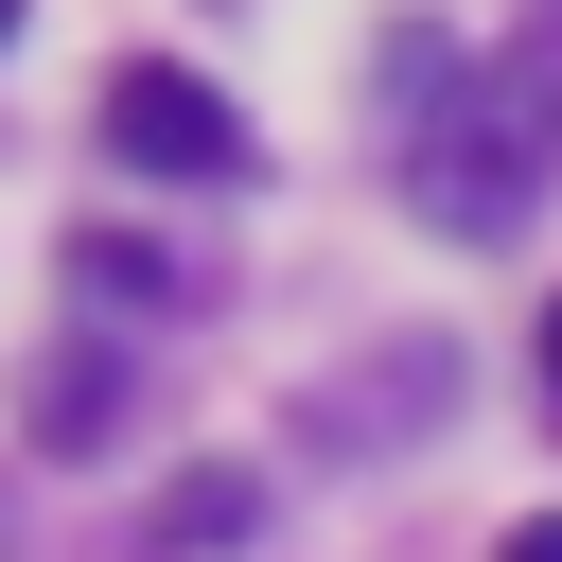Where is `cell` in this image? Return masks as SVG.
<instances>
[{"label": "cell", "mask_w": 562, "mask_h": 562, "mask_svg": "<svg viewBox=\"0 0 562 562\" xmlns=\"http://www.w3.org/2000/svg\"><path fill=\"white\" fill-rule=\"evenodd\" d=\"M263 527V474H176L158 509H140V562H211V544H246Z\"/></svg>", "instance_id": "obj_4"}, {"label": "cell", "mask_w": 562, "mask_h": 562, "mask_svg": "<svg viewBox=\"0 0 562 562\" xmlns=\"http://www.w3.org/2000/svg\"><path fill=\"white\" fill-rule=\"evenodd\" d=\"M0 35H18V0H0Z\"/></svg>", "instance_id": "obj_9"}, {"label": "cell", "mask_w": 562, "mask_h": 562, "mask_svg": "<svg viewBox=\"0 0 562 562\" xmlns=\"http://www.w3.org/2000/svg\"><path fill=\"white\" fill-rule=\"evenodd\" d=\"M105 158H123V176H246V123H228L211 70L123 53V70H105Z\"/></svg>", "instance_id": "obj_2"}, {"label": "cell", "mask_w": 562, "mask_h": 562, "mask_svg": "<svg viewBox=\"0 0 562 562\" xmlns=\"http://www.w3.org/2000/svg\"><path fill=\"white\" fill-rule=\"evenodd\" d=\"M544 158H562V70L509 53V70H439V105H422V140H404V193H422V228L492 246V228H527Z\"/></svg>", "instance_id": "obj_1"}, {"label": "cell", "mask_w": 562, "mask_h": 562, "mask_svg": "<svg viewBox=\"0 0 562 562\" xmlns=\"http://www.w3.org/2000/svg\"><path fill=\"white\" fill-rule=\"evenodd\" d=\"M70 281H88V299H193V263H158V246H123V228H88Z\"/></svg>", "instance_id": "obj_6"}, {"label": "cell", "mask_w": 562, "mask_h": 562, "mask_svg": "<svg viewBox=\"0 0 562 562\" xmlns=\"http://www.w3.org/2000/svg\"><path fill=\"white\" fill-rule=\"evenodd\" d=\"M105 439H123V369L105 351H53L35 369V457H105Z\"/></svg>", "instance_id": "obj_5"}, {"label": "cell", "mask_w": 562, "mask_h": 562, "mask_svg": "<svg viewBox=\"0 0 562 562\" xmlns=\"http://www.w3.org/2000/svg\"><path fill=\"white\" fill-rule=\"evenodd\" d=\"M544 386H562V316H544Z\"/></svg>", "instance_id": "obj_8"}, {"label": "cell", "mask_w": 562, "mask_h": 562, "mask_svg": "<svg viewBox=\"0 0 562 562\" xmlns=\"http://www.w3.org/2000/svg\"><path fill=\"white\" fill-rule=\"evenodd\" d=\"M299 422H316V457H404V439H439V422H457V334H386V351H351Z\"/></svg>", "instance_id": "obj_3"}, {"label": "cell", "mask_w": 562, "mask_h": 562, "mask_svg": "<svg viewBox=\"0 0 562 562\" xmlns=\"http://www.w3.org/2000/svg\"><path fill=\"white\" fill-rule=\"evenodd\" d=\"M492 562H562V509H527V527H509V544H492Z\"/></svg>", "instance_id": "obj_7"}]
</instances>
